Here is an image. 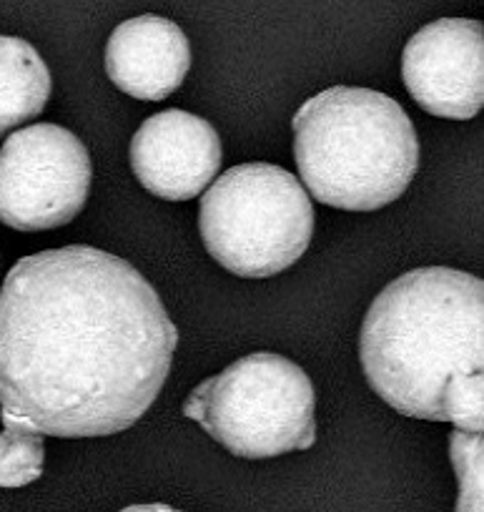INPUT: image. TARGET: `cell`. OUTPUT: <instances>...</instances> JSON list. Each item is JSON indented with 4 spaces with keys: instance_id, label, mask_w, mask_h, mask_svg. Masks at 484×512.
<instances>
[{
    "instance_id": "obj_1",
    "label": "cell",
    "mask_w": 484,
    "mask_h": 512,
    "mask_svg": "<svg viewBox=\"0 0 484 512\" xmlns=\"http://www.w3.org/2000/svg\"><path fill=\"white\" fill-rule=\"evenodd\" d=\"M176 344L158 292L121 256H23L0 289V410L41 435H116L161 395Z\"/></svg>"
},
{
    "instance_id": "obj_2",
    "label": "cell",
    "mask_w": 484,
    "mask_h": 512,
    "mask_svg": "<svg viewBox=\"0 0 484 512\" xmlns=\"http://www.w3.org/2000/svg\"><path fill=\"white\" fill-rule=\"evenodd\" d=\"M482 279L424 267L369 307L359 354L372 390L407 417L482 435Z\"/></svg>"
},
{
    "instance_id": "obj_3",
    "label": "cell",
    "mask_w": 484,
    "mask_h": 512,
    "mask_svg": "<svg viewBox=\"0 0 484 512\" xmlns=\"http://www.w3.org/2000/svg\"><path fill=\"white\" fill-rule=\"evenodd\" d=\"M294 159L309 194L344 211L397 201L419 169L412 118L372 88L334 86L296 111Z\"/></svg>"
},
{
    "instance_id": "obj_4",
    "label": "cell",
    "mask_w": 484,
    "mask_h": 512,
    "mask_svg": "<svg viewBox=\"0 0 484 512\" xmlns=\"http://www.w3.org/2000/svg\"><path fill=\"white\" fill-rule=\"evenodd\" d=\"M309 374L274 352H254L191 390L184 415L231 455L269 460L316 442Z\"/></svg>"
},
{
    "instance_id": "obj_5",
    "label": "cell",
    "mask_w": 484,
    "mask_h": 512,
    "mask_svg": "<svg viewBox=\"0 0 484 512\" xmlns=\"http://www.w3.org/2000/svg\"><path fill=\"white\" fill-rule=\"evenodd\" d=\"M199 229L216 262L236 277L266 279L309 249L314 206L294 174L274 164H241L201 196Z\"/></svg>"
},
{
    "instance_id": "obj_6",
    "label": "cell",
    "mask_w": 484,
    "mask_h": 512,
    "mask_svg": "<svg viewBox=\"0 0 484 512\" xmlns=\"http://www.w3.org/2000/svg\"><path fill=\"white\" fill-rule=\"evenodd\" d=\"M91 176L88 149L68 128H21L0 149V221L16 231L71 224L86 206Z\"/></svg>"
},
{
    "instance_id": "obj_7",
    "label": "cell",
    "mask_w": 484,
    "mask_h": 512,
    "mask_svg": "<svg viewBox=\"0 0 484 512\" xmlns=\"http://www.w3.org/2000/svg\"><path fill=\"white\" fill-rule=\"evenodd\" d=\"M484 28L469 18H439L419 28L402 56L414 101L439 118L467 121L484 106Z\"/></svg>"
},
{
    "instance_id": "obj_8",
    "label": "cell",
    "mask_w": 484,
    "mask_h": 512,
    "mask_svg": "<svg viewBox=\"0 0 484 512\" xmlns=\"http://www.w3.org/2000/svg\"><path fill=\"white\" fill-rule=\"evenodd\" d=\"M221 139L206 118L169 108L146 118L131 141V169L146 191L166 201L204 194L221 166Z\"/></svg>"
},
{
    "instance_id": "obj_9",
    "label": "cell",
    "mask_w": 484,
    "mask_h": 512,
    "mask_svg": "<svg viewBox=\"0 0 484 512\" xmlns=\"http://www.w3.org/2000/svg\"><path fill=\"white\" fill-rule=\"evenodd\" d=\"M191 68V46L174 21L146 16L123 21L106 46V73L113 86L141 101H164L179 91Z\"/></svg>"
},
{
    "instance_id": "obj_10",
    "label": "cell",
    "mask_w": 484,
    "mask_h": 512,
    "mask_svg": "<svg viewBox=\"0 0 484 512\" xmlns=\"http://www.w3.org/2000/svg\"><path fill=\"white\" fill-rule=\"evenodd\" d=\"M51 86V71L31 43L0 36V139L46 108Z\"/></svg>"
},
{
    "instance_id": "obj_11",
    "label": "cell",
    "mask_w": 484,
    "mask_h": 512,
    "mask_svg": "<svg viewBox=\"0 0 484 512\" xmlns=\"http://www.w3.org/2000/svg\"><path fill=\"white\" fill-rule=\"evenodd\" d=\"M6 430L0 432V487H26L43 475V435L26 420L0 410Z\"/></svg>"
},
{
    "instance_id": "obj_12",
    "label": "cell",
    "mask_w": 484,
    "mask_h": 512,
    "mask_svg": "<svg viewBox=\"0 0 484 512\" xmlns=\"http://www.w3.org/2000/svg\"><path fill=\"white\" fill-rule=\"evenodd\" d=\"M449 452L459 482L457 512H482V435L454 430Z\"/></svg>"
},
{
    "instance_id": "obj_13",
    "label": "cell",
    "mask_w": 484,
    "mask_h": 512,
    "mask_svg": "<svg viewBox=\"0 0 484 512\" xmlns=\"http://www.w3.org/2000/svg\"><path fill=\"white\" fill-rule=\"evenodd\" d=\"M121 512H181V510H176V507L171 505H164V502H153V505H131Z\"/></svg>"
}]
</instances>
